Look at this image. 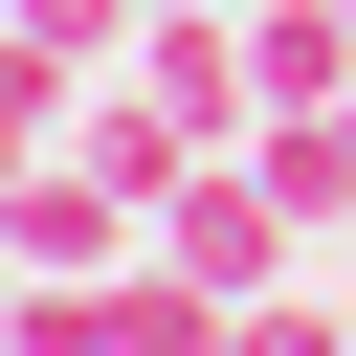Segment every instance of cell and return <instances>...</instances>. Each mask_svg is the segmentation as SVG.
Segmentation results:
<instances>
[{
  "instance_id": "1",
  "label": "cell",
  "mask_w": 356,
  "mask_h": 356,
  "mask_svg": "<svg viewBox=\"0 0 356 356\" xmlns=\"http://www.w3.org/2000/svg\"><path fill=\"white\" fill-rule=\"evenodd\" d=\"M156 245H178V267H200L222 312H267V289H289V245H312V200H289V178H267V156L222 134V156H178V200H156Z\"/></svg>"
},
{
  "instance_id": "2",
  "label": "cell",
  "mask_w": 356,
  "mask_h": 356,
  "mask_svg": "<svg viewBox=\"0 0 356 356\" xmlns=\"http://www.w3.org/2000/svg\"><path fill=\"white\" fill-rule=\"evenodd\" d=\"M134 245H156V200H134V178H89L67 134H44L22 178H0V289H111Z\"/></svg>"
},
{
  "instance_id": "3",
  "label": "cell",
  "mask_w": 356,
  "mask_h": 356,
  "mask_svg": "<svg viewBox=\"0 0 356 356\" xmlns=\"http://www.w3.org/2000/svg\"><path fill=\"white\" fill-rule=\"evenodd\" d=\"M134 89H156L200 156H222V134H267V89H245V0H156V22H134Z\"/></svg>"
},
{
  "instance_id": "4",
  "label": "cell",
  "mask_w": 356,
  "mask_h": 356,
  "mask_svg": "<svg viewBox=\"0 0 356 356\" xmlns=\"http://www.w3.org/2000/svg\"><path fill=\"white\" fill-rule=\"evenodd\" d=\"M67 156H89V178H134V200H178V156H200V134H178L134 67H89V89H67Z\"/></svg>"
},
{
  "instance_id": "5",
  "label": "cell",
  "mask_w": 356,
  "mask_h": 356,
  "mask_svg": "<svg viewBox=\"0 0 356 356\" xmlns=\"http://www.w3.org/2000/svg\"><path fill=\"white\" fill-rule=\"evenodd\" d=\"M0 22H22V44L89 89V67H134V22H156V0H0Z\"/></svg>"
},
{
  "instance_id": "6",
  "label": "cell",
  "mask_w": 356,
  "mask_h": 356,
  "mask_svg": "<svg viewBox=\"0 0 356 356\" xmlns=\"http://www.w3.org/2000/svg\"><path fill=\"white\" fill-rule=\"evenodd\" d=\"M44 134H67V67H44V44H22V22H0V178H22V156H44Z\"/></svg>"
},
{
  "instance_id": "7",
  "label": "cell",
  "mask_w": 356,
  "mask_h": 356,
  "mask_svg": "<svg viewBox=\"0 0 356 356\" xmlns=\"http://www.w3.org/2000/svg\"><path fill=\"white\" fill-rule=\"evenodd\" d=\"M334 134H356V111H334Z\"/></svg>"
}]
</instances>
